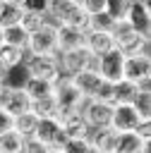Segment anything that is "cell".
I'll return each instance as SVG.
<instances>
[{
	"label": "cell",
	"instance_id": "cell-1",
	"mask_svg": "<svg viewBox=\"0 0 151 153\" xmlns=\"http://www.w3.org/2000/svg\"><path fill=\"white\" fill-rule=\"evenodd\" d=\"M46 17L55 26H70L77 31H86V26H89V14L74 0H50Z\"/></svg>",
	"mask_w": 151,
	"mask_h": 153
},
{
	"label": "cell",
	"instance_id": "cell-2",
	"mask_svg": "<svg viewBox=\"0 0 151 153\" xmlns=\"http://www.w3.org/2000/svg\"><path fill=\"white\" fill-rule=\"evenodd\" d=\"M26 57H58V26L46 24L36 33L29 36L26 43Z\"/></svg>",
	"mask_w": 151,
	"mask_h": 153
},
{
	"label": "cell",
	"instance_id": "cell-3",
	"mask_svg": "<svg viewBox=\"0 0 151 153\" xmlns=\"http://www.w3.org/2000/svg\"><path fill=\"white\" fill-rule=\"evenodd\" d=\"M55 103H58V110H60V117L62 115H72V112H81L86 98L72 86V81L67 76H62L58 84H55Z\"/></svg>",
	"mask_w": 151,
	"mask_h": 153
},
{
	"label": "cell",
	"instance_id": "cell-4",
	"mask_svg": "<svg viewBox=\"0 0 151 153\" xmlns=\"http://www.w3.org/2000/svg\"><path fill=\"white\" fill-rule=\"evenodd\" d=\"M24 69H26L29 76L43 79V81H50V84H58V81L62 79L58 57H26Z\"/></svg>",
	"mask_w": 151,
	"mask_h": 153
},
{
	"label": "cell",
	"instance_id": "cell-5",
	"mask_svg": "<svg viewBox=\"0 0 151 153\" xmlns=\"http://www.w3.org/2000/svg\"><path fill=\"white\" fill-rule=\"evenodd\" d=\"M0 110H5L12 117H17V115L31 110V100L24 93L22 86H2V91H0Z\"/></svg>",
	"mask_w": 151,
	"mask_h": 153
},
{
	"label": "cell",
	"instance_id": "cell-6",
	"mask_svg": "<svg viewBox=\"0 0 151 153\" xmlns=\"http://www.w3.org/2000/svg\"><path fill=\"white\" fill-rule=\"evenodd\" d=\"M89 57H91V53L86 50V45L74 48V50L58 53V65H60L62 76H67V79H70V76H74V74L84 72V69H86V65H89Z\"/></svg>",
	"mask_w": 151,
	"mask_h": 153
},
{
	"label": "cell",
	"instance_id": "cell-7",
	"mask_svg": "<svg viewBox=\"0 0 151 153\" xmlns=\"http://www.w3.org/2000/svg\"><path fill=\"white\" fill-rule=\"evenodd\" d=\"M81 117L89 124V129H108L110 127V117H113V105L89 98L84 103V108H81Z\"/></svg>",
	"mask_w": 151,
	"mask_h": 153
},
{
	"label": "cell",
	"instance_id": "cell-8",
	"mask_svg": "<svg viewBox=\"0 0 151 153\" xmlns=\"http://www.w3.org/2000/svg\"><path fill=\"white\" fill-rule=\"evenodd\" d=\"M139 117L134 112L132 105H113V117H110V127L115 134H129V131H137L139 127Z\"/></svg>",
	"mask_w": 151,
	"mask_h": 153
},
{
	"label": "cell",
	"instance_id": "cell-9",
	"mask_svg": "<svg viewBox=\"0 0 151 153\" xmlns=\"http://www.w3.org/2000/svg\"><path fill=\"white\" fill-rule=\"evenodd\" d=\"M36 141H41L48 148H62V143L67 141V136L60 129V120H41L38 129H36Z\"/></svg>",
	"mask_w": 151,
	"mask_h": 153
},
{
	"label": "cell",
	"instance_id": "cell-10",
	"mask_svg": "<svg viewBox=\"0 0 151 153\" xmlns=\"http://www.w3.org/2000/svg\"><path fill=\"white\" fill-rule=\"evenodd\" d=\"M125 19H127V24L132 26V31H137L139 36H149V31H151V14L146 12V7L141 5V0H132L129 2V7H127V12H125Z\"/></svg>",
	"mask_w": 151,
	"mask_h": 153
},
{
	"label": "cell",
	"instance_id": "cell-11",
	"mask_svg": "<svg viewBox=\"0 0 151 153\" xmlns=\"http://www.w3.org/2000/svg\"><path fill=\"white\" fill-rule=\"evenodd\" d=\"M146 74H149V60H144L141 55H129L125 57V67H122V79L132 81L137 86L146 84Z\"/></svg>",
	"mask_w": 151,
	"mask_h": 153
},
{
	"label": "cell",
	"instance_id": "cell-12",
	"mask_svg": "<svg viewBox=\"0 0 151 153\" xmlns=\"http://www.w3.org/2000/svg\"><path fill=\"white\" fill-rule=\"evenodd\" d=\"M122 67H125V55L115 48L113 53L101 57V79L113 81V84L122 81Z\"/></svg>",
	"mask_w": 151,
	"mask_h": 153
},
{
	"label": "cell",
	"instance_id": "cell-13",
	"mask_svg": "<svg viewBox=\"0 0 151 153\" xmlns=\"http://www.w3.org/2000/svg\"><path fill=\"white\" fill-rule=\"evenodd\" d=\"M117 139L120 134H115L113 129H91L86 136L89 146L98 153H117Z\"/></svg>",
	"mask_w": 151,
	"mask_h": 153
},
{
	"label": "cell",
	"instance_id": "cell-14",
	"mask_svg": "<svg viewBox=\"0 0 151 153\" xmlns=\"http://www.w3.org/2000/svg\"><path fill=\"white\" fill-rule=\"evenodd\" d=\"M84 45H86V50H89L91 55L103 57V55H108V53L115 50V38H113V33L86 31V36H84Z\"/></svg>",
	"mask_w": 151,
	"mask_h": 153
},
{
	"label": "cell",
	"instance_id": "cell-15",
	"mask_svg": "<svg viewBox=\"0 0 151 153\" xmlns=\"http://www.w3.org/2000/svg\"><path fill=\"white\" fill-rule=\"evenodd\" d=\"M60 129L67 139H86L89 136V124L84 122L81 112H72V115H62L60 117Z\"/></svg>",
	"mask_w": 151,
	"mask_h": 153
},
{
	"label": "cell",
	"instance_id": "cell-16",
	"mask_svg": "<svg viewBox=\"0 0 151 153\" xmlns=\"http://www.w3.org/2000/svg\"><path fill=\"white\" fill-rule=\"evenodd\" d=\"M70 81H72V86H74V88H77V91L89 100V98L93 96V91L98 88V84H101V74L84 69V72H79V74L70 76Z\"/></svg>",
	"mask_w": 151,
	"mask_h": 153
},
{
	"label": "cell",
	"instance_id": "cell-17",
	"mask_svg": "<svg viewBox=\"0 0 151 153\" xmlns=\"http://www.w3.org/2000/svg\"><path fill=\"white\" fill-rule=\"evenodd\" d=\"M24 93L29 96V100L34 103V100H43V98H53L55 96V84H50V81H43V79H34V76H29L26 81H24Z\"/></svg>",
	"mask_w": 151,
	"mask_h": 153
},
{
	"label": "cell",
	"instance_id": "cell-18",
	"mask_svg": "<svg viewBox=\"0 0 151 153\" xmlns=\"http://www.w3.org/2000/svg\"><path fill=\"white\" fill-rule=\"evenodd\" d=\"M84 36H86V31H77V29H70V26H58V53L81 48Z\"/></svg>",
	"mask_w": 151,
	"mask_h": 153
},
{
	"label": "cell",
	"instance_id": "cell-19",
	"mask_svg": "<svg viewBox=\"0 0 151 153\" xmlns=\"http://www.w3.org/2000/svg\"><path fill=\"white\" fill-rule=\"evenodd\" d=\"M38 122H41V120H38L34 112H22V115L12 117V131H17L24 141H29V139H34V136H36Z\"/></svg>",
	"mask_w": 151,
	"mask_h": 153
},
{
	"label": "cell",
	"instance_id": "cell-20",
	"mask_svg": "<svg viewBox=\"0 0 151 153\" xmlns=\"http://www.w3.org/2000/svg\"><path fill=\"white\" fill-rule=\"evenodd\" d=\"M26 43H29V33L19 24L2 29V45H10V48H17V50H24L26 53Z\"/></svg>",
	"mask_w": 151,
	"mask_h": 153
},
{
	"label": "cell",
	"instance_id": "cell-21",
	"mask_svg": "<svg viewBox=\"0 0 151 153\" xmlns=\"http://www.w3.org/2000/svg\"><path fill=\"white\" fill-rule=\"evenodd\" d=\"M132 108H134V112H137V117L141 122L144 120H151V88L146 84L139 86V91H137V96L132 100Z\"/></svg>",
	"mask_w": 151,
	"mask_h": 153
},
{
	"label": "cell",
	"instance_id": "cell-22",
	"mask_svg": "<svg viewBox=\"0 0 151 153\" xmlns=\"http://www.w3.org/2000/svg\"><path fill=\"white\" fill-rule=\"evenodd\" d=\"M29 112H34L38 120H60V110H58V103H55V98L34 100Z\"/></svg>",
	"mask_w": 151,
	"mask_h": 153
},
{
	"label": "cell",
	"instance_id": "cell-23",
	"mask_svg": "<svg viewBox=\"0 0 151 153\" xmlns=\"http://www.w3.org/2000/svg\"><path fill=\"white\" fill-rule=\"evenodd\" d=\"M137 91H139V86L137 84H132V81H117L115 84V103L113 105H132V100H134V96H137Z\"/></svg>",
	"mask_w": 151,
	"mask_h": 153
},
{
	"label": "cell",
	"instance_id": "cell-24",
	"mask_svg": "<svg viewBox=\"0 0 151 153\" xmlns=\"http://www.w3.org/2000/svg\"><path fill=\"white\" fill-rule=\"evenodd\" d=\"M0 62H2L7 69L24 67L26 53H24V50H17V48H10V45H2V48H0Z\"/></svg>",
	"mask_w": 151,
	"mask_h": 153
},
{
	"label": "cell",
	"instance_id": "cell-25",
	"mask_svg": "<svg viewBox=\"0 0 151 153\" xmlns=\"http://www.w3.org/2000/svg\"><path fill=\"white\" fill-rule=\"evenodd\" d=\"M48 24V17L46 14H41V12H29V10H24V14H22V19H19V26L31 36V33H36L41 26H46Z\"/></svg>",
	"mask_w": 151,
	"mask_h": 153
},
{
	"label": "cell",
	"instance_id": "cell-26",
	"mask_svg": "<svg viewBox=\"0 0 151 153\" xmlns=\"http://www.w3.org/2000/svg\"><path fill=\"white\" fill-rule=\"evenodd\" d=\"M0 153H24V139L17 131H2L0 134Z\"/></svg>",
	"mask_w": 151,
	"mask_h": 153
},
{
	"label": "cell",
	"instance_id": "cell-27",
	"mask_svg": "<svg viewBox=\"0 0 151 153\" xmlns=\"http://www.w3.org/2000/svg\"><path fill=\"white\" fill-rule=\"evenodd\" d=\"M141 136L137 131H129V134H120L117 139V153H141Z\"/></svg>",
	"mask_w": 151,
	"mask_h": 153
},
{
	"label": "cell",
	"instance_id": "cell-28",
	"mask_svg": "<svg viewBox=\"0 0 151 153\" xmlns=\"http://www.w3.org/2000/svg\"><path fill=\"white\" fill-rule=\"evenodd\" d=\"M113 24H115V19H113L108 12H103V14L89 17V26H86V31H101V33H110V31H113Z\"/></svg>",
	"mask_w": 151,
	"mask_h": 153
},
{
	"label": "cell",
	"instance_id": "cell-29",
	"mask_svg": "<svg viewBox=\"0 0 151 153\" xmlns=\"http://www.w3.org/2000/svg\"><path fill=\"white\" fill-rule=\"evenodd\" d=\"M91 100H98V103H108V105H113V103H115V84L101 79V84H98V88L93 91Z\"/></svg>",
	"mask_w": 151,
	"mask_h": 153
},
{
	"label": "cell",
	"instance_id": "cell-30",
	"mask_svg": "<svg viewBox=\"0 0 151 153\" xmlns=\"http://www.w3.org/2000/svg\"><path fill=\"white\" fill-rule=\"evenodd\" d=\"M22 14H24V7H19V5H12V2H7V5H5V10H2V14H0V29L19 24Z\"/></svg>",
	"mask_w": 151,
	"mask_h": 153
},
{
	"label": "cell",
	"instance_id": "cell-31",
	"mask_svg": "<svg viewBox=\"0 0 151 153\" xmlns=\"http://www.w3.org/2000/svg\"><path fill=\"white\" fill-rule=\"evenodd\" d=\"M81 10L89 17L103 14V12H108V0H81Z\"/></svg>",
	"mask_w": 151,
	"mask_h": 153
},
{
	"label": "cell",
	"instance_id": "cell-32",
	"mask_svg": "<svg viewBox=\"0 0 151 153\" xmlns=\"http://www.w3.org/2000/svg\"><path fill=\"white\" fill-rule=\"evenodd\" d=\"M91 146H89V141L86 139H67L65 143H62V153H86Z\"/></svg>",
	"mask_w": 151,
	"mask_h": 153
},
{
	"label": "cell",
	"instance_id": "cell-33",
	"mask_svg": "<svg viewBox=\"0 0 151 153\" xmlns=\"http://www.w3.org/2000/svg\"><path fill=\"white\" fill-rule=\"evenodd\" d=\"M132 0H108V14L113 19H122Z\"/></svg>",
	"mask_w": 151,
	"mask_h": 153
},
{
	"label": "cell",
	"instance_id": "cell-34",
	"mask_svg": "<svg viewBox=\"0 0 151 153\" xmlns=\"http://www.w3.org/2000/svg\"><path fill=\"white\" fill-rule=\"evenodd\" d=\"M48 2H50V0H24V10L46 14V10H48Z\"/></svg>",
	"mask_w": 151,
	"mask_h": 153
},
{
	"label": "cell",
	"instance_id": "cell-35",
	"mask_svg": "<svg viewBox=\"0 0 151 153\" xmlns=\"http://www.w3.org/2000/svg\"><path fill=\"white\" fill-rule=\"evenodd\" d=\"M50 148L48 146H43L41 141H36V139H29V141H24V153H48Z\"/></svg>",
	"mask_w": 151,
	"mask_h": 153
},
{
	"label": "cell",
	"instance_id": "cell-36",
	"mask_svg": "<svg viewBox=\"0 0 151 153\" xmlns=\"http://www.w3.org/2000/svg\"><path fill=\"white\" fill-rule=\"evenodd\" d=\"M137 55H141L144 60H149V62H151V38H144V41H141V45H139Z\"/></svg>",
	"mask_w": 151,
	"mask_h": 153
},
{
	"label": "cell",
	"instance_id": "cell-37",
	"mask_svg": "<svg viewBox=\"0 0 151 153\" xmlns=\"http://www.w3.org/2000/svg\"><path fill=\"white\" fill-rule=\"evenodd\" d=\"M10 129H12V115L5 112V110H0V134L10 131Z\"/></svg>",
	"mask_w": 151,
	"mask_h": 153
},
{
	"label": "cell",
	"instance_id": "cell-38",
	"mask_svg": "<svg viewBox=\"0 0 151 153\" xmlns=\"http://www.w3.org/2000/svg\"><path fill=\"white\" fill-rule=\"evenodd\" d=\"M137 134H139L141 139H151V120H144V122H139V127H137Z\"/></svg>",
	"mask_w": 151,
	"mask_h": 153
},
{
	"label": "cell",
	"instance_id": "cell-39",
	"mask_svg": "<svg viewBox=\"0 0 151 153\" xmlns=\"http://www.w3.org/2000/svg\"><path fill=\"white\" fill-rule=\"evenodd\" d=\"M7 72H10V69H7V67L0 62V84H5V79H7Z\"/></svg>",
	"mask_w": 151,
	"mask_h": 153
},
{
	"label": "cell",
	"instance_id": "cell-40",
	"mask_svg": "<svg viewBox=\"0 0 151 153\" xmlns=\"http://www.w3.org/2000/svg\"><path fill=\"white\" fill-rule=\"evenodd\" d=\"M141 153H151V139H144L141 141Z\"/></svg>",
	"mask_w": 151,
	"mask_h": 153
},
{
	"label": "cell",
	"instance_id": "cell-41",
	"mask_svg": "<svg viewBox=\"0 0 151 153\" xmlns=\"http://www.w3.org/2000/svg\"><path fill=\"white\" fill-rule=\"evenodd\" d=\"M141 5H144V7H146V12L151 14V0H141Z\"/></svg>",
	"mask_w": 151,
	"mask_h": 153
},
{
	"label": "cell",
	"instance_id": "cell-42",
	"mask_svg": "<svg viewBox=\"0 0 151 153\" xmlns=\"http://www.w3.org/2000/svg\"><path fill=\"white\" fill-rule=\"evenodd\" d=\"M7 2H12V5H19V7H24V0H7Z\"/></svg>",
	"mask_w": 151,
	"mask_h": 153
},
{
	"label": "cell",
	"instance_id": "cell-43",
	"mask_svg": "<svg viewBox=\"0 0 151 153\" xmlns=\"http://www.w3.org/2000/svg\"><path fill=\"white\" fill-rule=\"evenodd\" d=\"M146 84H151V62H149V74H146Z\"/></svg>",
	"mask_w": 151,
	"mask_h": 153
},
{
	"label": "cell",
	"instance_id": "cell-44",
	"mask_svg": "<svg viewBox=\"0 0 151 153\" xmlns=\"http://www.w3.org/2000/svg\"><path fill=\"white\" fill-rule=\"evenodd\" d=\"M5 5H7V0H0V14H2V10H5Z\"/></svg>",
	"mask_w": 151,
	"mask_h": 153
},
{
	"label": "cell",
	"instance_id": "cell-45",
	"mask_svg": "<svg viewBox=\"0 0 151 153\" xmlns=\"http://www.w3.org/2000/svg\"><path fill=\"white\" fill-rule=\"evenodd\" d=\"M48 153H62V151H60V148H50Z\"/></svg>",
	"mask_w": 151,
	"mask_h": 153
},
{
	"label": "cell",
	"instance_id": "cell-46",
	"mask_svg": "<svg viewBox=\"0 0 151 153\" xmlns=\"http://www.w3.org/2000/svg\"><path fill=\"white\" fill-rule=\"evenodd\" d=\"M0 48H2V29H0Z\"/></svg>",
	"mask_w": 151,
	"mask_h": 153
},
{
	"label": "cell",
	"instance_id": "cell-47",
	"mask_svg": "<svg viewBox=\"0 0 151 153\" xmlns=\"http://www.w3.org/2000/svg\"><path fill=\"white\" fill-rule=\"evenodd\" d=\"M146 38H151V31H149V36H146Z\"/></svg>",
	"mask_w": 151,
	"mask_h": 153
},
{
	"label": "cell",
	"instance_id": "cell-48",
	"mask_svg": "<svg viewBox=\"0 0 151 153\" xmlns=\"http://www.w3.org/2000/svg\"><path fill=\"white\" fill-rule=\"evenodd\" d=\"M2 86H5V84H0V91H2Z\"/></svg>",
	"mask_w": 151,
	"mask_h": 153
}]
</instances>
